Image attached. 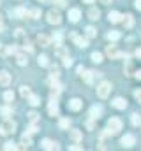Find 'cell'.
Returning a JSON list of instances; mask_svg holds the SVG:
<instances>
[{"mask_svg":"<svg viewBox=\"0 0 141 151\" xmlns=\"http://www.w3.org/2000/svg\"><path fill=\"white\" fill-rule=\"evenodd\" d=\"M14 130H16V123L11 119H5L0 127V135H11V134H14Z\"/></svg>","mask_w":141,"mask_h":151,"instance_id":"6da1fadb","label":"cell"},{"mask_svg":"<svg viewBox=\"0 0 141 151\" xmlns=\"http://www.w3.org/2000/svg\"><path fill=\"white\" fill-rule=\"evenodd\" d=\"M108 130L111 132V135L118 134V132L122 130V119H120V118H111V119L108 121Z\"/></svg>","mask_w":141,"mask_h":151,"instance_id":"7a4b0ae2","label":"cell"},{"mask_svg":"<svg viewBox=\"0 0 141 151\" xmlns=\"http://www.w3.org/2000/svg\"><path fill=\"white\" fill-rule=\"evenodd\" d=\"M109 91H111V83H108V81H102V83L97 86V95H99L101 99H106V97L109 95Z\"/></svg>","mask_w":141,"mask_h":151,"instance_id":"3957f363","label":"cell"},{"mask_svg":"<svg viewBox=\"0 0 141 151\" xmlns=\"http://www.w3.org/2000/svg\"><path fill=\"white\" fill-rule=\"evenodd\" d=\"M48 23H49V25H60V23H62V16H60V12L55 11V9H51V11L48 12Z\"/></svg>","mask_w":141,"mask_h":151,"instance_id":"277c9868","label":"cell"},{"mask_svg":"<svg viewBox=\"0 0 141 151\" xmlns=\"http://www.w3.org/2000/svg\"><path fill=\"white\" fill-rule=\"evenodd\" d=\"M120 142H122V146H124V148H132V146H134V142H136V137H134L132 134H125V135L122 137V141H120Z\"/></svg>","mask_w":141,"mask_h":151,"instance_id":"5b68a950","label":"cell"},{"mask_svg":"<svg viewBox=\"0 0 141 151\" xmlns=\"http://www.w3.org/2000/svg\"><path fill=\"white\" fill-rule=\"evenodd\" d=\"M106 55L111 58V60H115V58H120V56H124V53H120L115 46H108L106 47Z\"/></svg>","mask_w":141,"mask_h":151,"instance_id":"8992f818","label":"cell"},{"mask_svg":"<svg viewBox=\"0 0 141 151\" xmlns=\"http://www.w3.org/2000/svg\"><path fill=\"white\" fill-rule=\"evenodd\" d=\"M69 37L72 39L76 44H78V47H86V44H88V42H86V39H83V37H79V35H76L74 32H72V34H69Z\"/></svg>","mask_w":141,"mask_h":151,"instance_id":"52a82bcc","label":"cell"},{"mask_svg":"<svg viewBox=\"0 0 141 151\" xmlns=\"http://www.w3.org/2000/svg\"><path fill=\"white\" fill-rule=\"evenodd\" d=\"M111 104H113V107H116V109H125V107H127V100L122 99V97H116Z\"/></svg>","mask_w":141,"mask_h":151,"instance_id":"ba28073f","label":"cell"},{"mask_svg":"<svg viewBox=\"0 0 141 151\" xmlns=\"http://www.w3.org/2000/svg\"><path fill=\"white\" fill-rule=\"evenodd\" d=\"M79 18H81V11H79V9H70L69 11V19L72 23H78Z\"/></svg>","mask_w":141,"mask_h":151,"instance_id":"9c48e42d","label":"cell"},{"mask_svg":"<svg viewBox=\"0 0 141 151\" xmlns=\"http://www.w3.org/2000/svg\"><path fill=\"white\" fill-rule=\"evenodd\" d=\"M48 113H49V116H58V104H57V100H49Z\"/></svg>","mask_w":141,"mask_h":151,"instance_id":"30bf717a","label":"cell"},{"mask_svg":"<svg viewBox=\"0 0 141 151\" xmlns=\"http://www.w3.org/2000/svg\"><path fill=\"white\" fill-rule=\"evenodd\" d=\"M108 19H109L111 23H120V21H122V14H120L118 11H111V12L108 14Z\"/></svg>","mask_w":141,"mask_h":151,"instance_id":"8fae6325","label":"cell"},{"mask_svg":"<svg viewBox=\"0 0 141 151\" xmlns=\"http://www.w3.org/2000/svg\"><path fill=\"white\" fill-rule=\"evenodd\" d=\"M41 148H42V150H58V146H57L51 139H44V141L41 142Z\"/></svg>","mask_w":141,"mask_h":151,"instance_id":"7c38bea8","label":"cell"},{"mask_svg":"<svg viewBox=\"0 0 141 151\" xmlns=\"http://www.w3.org/2000/svg\"><path fill=\"white\" fill-rule=\"evenodd\" d=\"M81 106H83V102H81L79 99H72V100H69V109L70 111H79Z\"/></svg>","mask_w":141,"mask_h":151,"instance_id":"4fadbf2b","label":"cell"},{"mask_svg":"<svg viewBox=\"0 0 141 151\" xmlns=\"http://www.w3.org/2000/svg\"><path fill=\"white\" fill-rule=\"evenodd\" d=\"M49 40H51V39L48 37V35H44V34H39V35H37V44L42 46V47L49 46Z\"/></svg>","mask_w":141,"mask_h":151,"instance_id":"5bb4252c","label":"cell"},{"mask_svg":"<svg viewBox=\"0 0 141 151\" xmlns=\"http://www.w3.org/2000/svg\"><path fill=\"white\" fill-rule=\"evenodd\" d=\"M14 16H16V18H28L30 12H28L25 7H18V9H14Z\"/></svg>","mask_w":141,"mask_h":151,"instance_id":"9a60e30c","label":"cell"},{"mask_svg":"<svg viewBox=\"0 0 141 151\" xmlns=\"http://www.w3.org/2000/svg\"><path fill=\"white\" fill-rule=\"evenodd\" d=\"M0 84H2V86H9V84H11V76L7 74L5 70L0 72Z\"/></svg>","mask_w":141,"mask_h":151,"instance_id":"2e32d148","label":"cell"},{"mask_svg":"<svg viewBox=\"0 0 141 151\" xmlns=\"http://www.w3.org/2000/svg\"><path fill=\"white\" fill-rule=\"evenodd\" d=\"M124 19V25H125V28H132V25H134V18H132V14H125V16H122Z\"/></svg>","mask_w":141,"mask_h":151,"instance_id":"e0dca14e","label":"cell"},{"mask_svg":"<svg viewBox=\"0 0 141 151\" xmlns=\"http://www.w3.org/2000/svg\"><path fill=\"white\" fill-rule=\"evenodd\" d=\"M16 63H18V65H21V67H25V65L28 63V60H27V55H21V53L18 55V53H16Z\"/></svg>","mask_w":141,"mask_h":151,"instance_id":"ac0fdd59","label":"cell"},{"mask_svg":"<svg viewBox=\"0 0 141 151\" xmlns=\"http://www.w3.org/2000/svg\"><path fill=\"white\" fill-rule=\"evenodd\" d=\"M101 113H102L101 107H92V109H90V118H92V119H99V118H101Z\"/></svg>","mask_w":141,"mask_h":151,"instance_id":"d6986e66","label":"cell"},{"mask_svg":"<svg viewBox=\"0 0 141 151\" xmlns=\"http://www.w3.org/2000/svg\"><path fill=\"white\" fill-rule=\"evenodd\" d=\"M79 76H81V77L85 79V83H88V84H90V83H92V79H94V74H92L90 70H85V69H83V72H81Z\"/></svg>","mask_w":141,"mask_h":151,"instance_id":"ffe728a7","label":"cell"},{"mask_svg":"<svg viewBox=\"0 0 141 151\" xmlns=\"http://www.w3.org/2000/svg\"><path fill=\"white\" fill-rule=\"evenodd\" d=\"M99 16H101V12H99V9H95V7H92V9L88 11V18H90V19H94V21H95V19H99Z\"/></svg>","mask_w":141,"mask_h":151,"instance_id":"44dd1931","label":"cell"},{"mask_svg":"<svg viewBox=\"0 0 141 151\" xmlns=\"http://www.w3.org/2000/svg\"><path fill=\"white\" fill-rule=\"evenodd\" d=\"M37 63H39L41 67H48V65H49V60H48L46 55H41V56L37 58Z\"/></svg>","mask_w":141,"mask_h":151,"instance_id":"7402d4cb","label":"cell"},{"mask_svg":"<svg viewBox=\"0 0 141 151\" xmlns=\"http://www.w3.org/2000/svg\"><path fill=\"white\" fill-rule=\"evenodd\" d=\"M30 144H32V141H30V137H28V134H25V135L21 137V146H20V148H23V150H25V148H28Z\"/></svg>","mask_w":141,"mask_h":151,"instance_id":"603a6c76","label":"cell"},{"mask_svg":"<svg viewBox=\"0 0 141 151\" xmlns=\"http://www.w3.org/2000/svg\"><path fill=\"white\" fill-rule=\"evenodd\" d=\"M85 34H86L88 39H94L95 35H97V30H95L94 27H86V28H85Z\"/></svg>","mask_w":141,"mask_h":151,"instance_id":"cb8c5ba5","label":"cell"},{"mask_svg":"<svg viewBox=\"0 0 141 151\" xmlns=\"http://www.w3.org/2000/svg\"><path fill=\"white\" fill-rule=\"evenodd\" d=\"M58 74H60V69H58L57 65H51V69H49V77L58 79Z\"/></svg>","mask_w":141,"mask_h":151,"instance_id":"d4e9b609","label":"cell"},{"mask_svg":"<svg viewBox=\"0 0 141 151\" xmlns=\"http://www.w3.org/2000/svg\"><path fill=\"white\" fill-rule=\"evenodd\" d=\"M27 99H28V104H30V106H39V104H41V102H39V97H37V95H32V93H30V95H28Z\"/></svg>","mask_w":141,"mask_h":151,"instance_id":"484cf974","label":"cell"},{"mask_svg":"<svg viewBox=\"0 0 141 151\" xmlns=\"http://www.w3.org/2000/svg\"><path fill=\"white\" fill-rule=\"evenodd\" d=\"M108 40H118L120 39V32H115V30H111V32H108Z\"/></svg>","mask_w":141,"mask_h":151,"instance_id":"4316f807","label":"cell"},{"mask_svg":"<svg viewBox=\"0 0 141 151\" xmlns=\"http://www.w3.org/2000/svg\"><path fill=\"white\" fill-rule=\"evenodd\" d=\"M53 42H55V46H58V44H62V39H64V35H62V32H57V34H53Z\"/></svg>","mask_w":141,"mask_h":151,"instance_id":"83f0119b","label":"cell"},{"mask_svg":"<svg viewBox=\"0 0 141 151\" xmlns=\"http://www.w3.org/2000/svg\"><path fill=\"white\" fill-rule=\"evenodd\" d=\"M70 139L76 141V142L81 141V132H79V130H70Z\"/></svg>","mask_w":141,"mask_h":151,"instance_id":"f1b7e54d","label":"cell"},{"mask_svg":"<svg viewBox=\"0 0 141 151\" xmlns=\"http://www.w3.org/2000/svg\"><path fill=\"white\" fill-rule=\"evenodd\" d=\"M92 62H94V63H101V62H102V55L97 53V51L92 53Z\"/></svg>","mask_w":141,"mask_h":151,"instance_id":"f546056e","label":"cell"},{"mask_svg":"<svg viewBox=\"0 0 141 151\" xmlns=\"http://www.w3.org/2000/svg\"><path fill=\"white\" fill-rule=\"evenodd\" d=\"M28 116V119H30V123H37V119H39V114L35 113V111H30V113L27 114Z\"/></svg>","mask_w":141,"mask_h":151,"instance_id":"4dcf8cb0","label":"cell"},{"mask_svg":"<svg viewBox=\"0 0 141 151\" xmlns=\"http://www.w3.org/2000/svg\"><path fill=\"white\" fill-rule=\"evenodd\" d=\"M20 93H21L23 99H27V97L30 95V88H28V86H21V88H20Z\"/></svg>","mask_w":141,"mask_h":151,"instance_id":"1f68e13d","label":"cell"},{"mask_svg":"<svg viewBox=\"0 0 141 151\" xmlns=\"http://www.w3.org/2000/svg\"><path fill=\"white\" fill-rule=\"evenodd\" d=\"M58 125H60V128H64V130H65V128H69V127H70V121L67 119V118H62Z\"/></svg>","mask_w":141,"mask_h":151,"instance_id":"d6a6232c","label":"cell"},{"mask_svg":"<svg viewBox=\"0 0 141 151\" xmlns=\"http://www.w3.org/2000/svg\"><path fill=\"white\" fill-rule=\"evenodd\" d=\"M57 55H58L60 58H64V56L67 55V51H65V49L62 47V44H58V46H57Z\"/></svg>","mask_w":141,"mask_h":151,"instance_id":"836d02e7","label":"cell"},{"mask_svg":"<svg viewBox=\"0 0 141 151\" xmlns=\"http://www.w3.org/2000/svg\"><path fill=\"white\" fill-rule=\"evenodd\" d=\"M4 100H5V102H12V100H14V93H12V91H5V93H4Z\"/></svg>","mask_w":141,"mask_h":151,"instance_id":"e575fe53","label":"cell"},{"mask_svg":"<svg viewBox=\"0 0 141 151\" xmlns=\"http://www.w3.org/2000/svg\"><path fill=\"white\" fill-rule=\"evenodd\" d=\"M131 121H132V125H141V116L140 114H132V118H131Z\"/></svg>","mask_w":141,"mask_h":151,"instance_id":"d590c367","label":"cell"},{"mask_svg":"<svg viewBox=\"0 0 141 151\" xmlns=\"http://www.w3.org/2000/svg\"><path fill=\"white\" fill-rule=\"evenodd\" d=\"M4 150H5V151H11V150H18V146H16L14 142H5V144H4Z\"/></svg>","mask_w":141,"mask_h":151,"instance_id":"8d00e7d4","label":"cell"},{"mask_svg":"<svg viewBox=\"0 0 141 151\" xmlns=\"http://www.w3.org/2000/svg\"><path fill=\"white\" fill-rule=\"evenodd\" d=\"M62 60H64V65H65V67H70V65H72V60H70L69 55H65V56H64Z\"/></svg>","mask_w":141,"mask_h":151,"instance_id":"74e56055","label":"cell"},{"mask_svg":"<svg viewBox=\"0 0 141 151\" xmlns=\"http://www.w3.org/2000/svg\"><path fill=\"white\" fill-rule=\"evenodd\" d=\"M57 7H65V4H67V0H51Z\"/></svg>","mask_w":141,"mask_h":151,"instance_id":"f35d334b","label":"cell"},{"mask_svg":"<svg viewBox=\"0 0 141 151\" xmlns=\"http://www.w3.org/2000/svg\"><path fill=\"white\" fill-rule=\"evenodd\" d=\"M18 53V47L16 46H9L7 47V55H16Z\"/></svg>","mask_w":141,"mask_h":151,"instance_id":"ab89813d","label":"cell"},{"mask_svg":"<svg viewBox=\"0 0 141 151\" xmlns=\"http://www.w3.org/2000/svg\"><path fill=\"white\" fill-rule=\"evenodd\" d=\"M30 16H32V18H34V19H37V18H39V16H41V11H39V9H34V11H32V12H30Z\"/></svg>","mask_w":141,"mask_h":151,"instance_id":"60d3db41","label":"cell"},{"mask_svg":"<svg viewBox=\"0 0 141 151\" xmlns=\"http://www.w3.org/2000/svg\"><path fill=\"white\" fill-rule=\"evenodd\" d=\"M27 132H28V134H35V132H37V125H35V123H32V125L28 127V130H27Z\"/></svg>","mask_w":141,"mask_h":151,"instance_id":"b9f144b4","label":"cell"},{"mask_svg":"<svg viewBox=\"0 0 141 151\" xmlns=\"http://www.w3.org/2000/svg\"><path fill=\"white\" fill-rule=\"evenodd\" d=\"M0 113L4 114V116H9V114H11V109H9V107H2V109H0Z\"/></svg>","mask_w":141,"mask_h":151,"instance_id":"7bdbcfd3","label":"cell"},{"mask_svg":"<svg viewBox=\"0 0 141 151\" xmlns=\"http://www.w3.org/2000/svg\"><path fill=\"white\" fill-rule=\"evenodd\" d=\"M86 128H88V130H94V119H92V118L86 121Z\"/></svg>","mask_w":141,"mask_h":151,"instance_id":"ee69618b","label":"cell"},{"mask_svg":"<svg viewBox=\"0 0 141 151\" xmlns=\"http://www.w3.org/2000/svg\"><path fill=\"white\" fill-rule=\"evenodd\" d=\"M25 49H27L28 53H32V49H34V47H32V44H28V42H25Z\"/></svg>","mask_w":141,"mask_h":151,"instance_id":"f6af8a7d","label":"cell"},{"mask_svg":"<svg viewBox=\"0 0 141 151\" xmlns=\"http://www.w3.org/2000/svg\"><path fill=\"white\" fill-rule=\"evenodd\" d=\"M134 97L138 99V102H141V90H138V91H134Z\"/></svg>","mask_w":141,"mask_h":151,"instance_id":"bcb514c9","label":"cell"},{"mask_svg":"<svg viewBox=\"0 0 141 151\" xmlns=\"http://www.w3.org/2000/svg\"><path fill=\"white\" fill-rule=\"evenodd\" d=\"M134 77H136L138 81H141V70H136V72H134Z\"/></svg>","mask_w":141,"mask_h":151,"instance_id":"7dc6e473","label":"cell"},{"mask_svg":"<svg viewBox=\"0 0 141 151\" xmlns=\"http://www.w3.org/2000/svg\"><path fill=\"white\" fill-rule=\"evenodd\" d=\"M134 5H136V9H138V11H141V0H136V2H134Z\"/></svg>","mask_w":141,"mask_h":151,"instance_id":"c3c4849f","label":"cell"},{"mask_svg":"<svg viewBox=\"0 0 141 151\" xmlns=\"http://www.w3.org/2000/svg\"><path fill=\"white\" fill-rule=\"evenodd\" d=\"M69 150L70 151H79L81 150V146H69Z\"/></svg>","mask_w":141,"mask_h":151,"instance_id":"681fc988","label":"cell"},{"mask_svg":"<svg viewBox=\"0 0 141 151\" xmlns=\"http://www.w3.org/2000/svg\"><path fill=\"white\" fill-rule=\"evenodd\" d=\"M21 35H23V30H21V28H18V30H16V37H21Z\"/></svg>","mask_w":141,"mask_h":151,"instance_id":"f907efd6","label":"cell"},{"mask_svg":"<svg viewBox=\"0 0 141 151\" xmlns=\"http://www.w3.org/2000/svg\"><path fill=\"white\" fill-rule=\"evenodd\" d=\"M136 56H138V58H141V49H136Z\"/></svg>","mask_w":141,"mask_h":151,"instance_id":"816d5d0a","label":"cell"},{"mask_svg":"<svg viewBox=\"0 0 141 151\" xmlns=\"http://www.w3.org/2000/svg\"><path fill=\"white\" fill-rule=\"evenodd\" d=\"M85 4H94V0H83Z\"/></svg>","mask_w":141,"mask_h":151,"instance_id":"f5cc1de1","label":"cell"},{"mask_svg":"<svg viewBox=\"0 0 141 151\" xmlns=\"http://www.w3.org/2000/svg\"><path fill=\"white\" fill-rule=\"evenodd\" d=\"M102 4H111V0H101Z\"/></svg>","mask_w":141,"mask_h":151,"instance_id":"db71d44e","label":"cell"},{"mask_svg":"<svg viewBox=\"0 0 141 151\" xmlns=\"http://www.w3.org/2000/svg\"><path fill=\"white\" fill-rule=\"evenodd\" d=\"M2 30H4V25H2V23H0V32H2Z\"/></svg>","mask_w":141,"mask_h":151,"instance_id":"11a10c76","label":"cell"},{"mask_svg":"<svg viewBox=\"0 0 141 151\" xmlns=\"http://www.w3.org/2000/svg\"><path fill=\"white\" fill-rule=\"evenodd\" d=\"M0 23H2V16H0Z\"/></svg>","mask_w":141,"mask_h":151,"instance_id":"9f6ffc18","label":"cell"},{"mask_svg":"<svg viewBox=\"0 0 141 151\" xmlns=\"http://www.w3.org/2000/svg\"><path fill=\"white\" fill-rule=\"evenodd\" d=\"M39 2H44V0H39Z\"/></svg>","mask_w":141,"mask_h":151,"instance_id":"6f0895ef","label":"cell"}]
</instances>
